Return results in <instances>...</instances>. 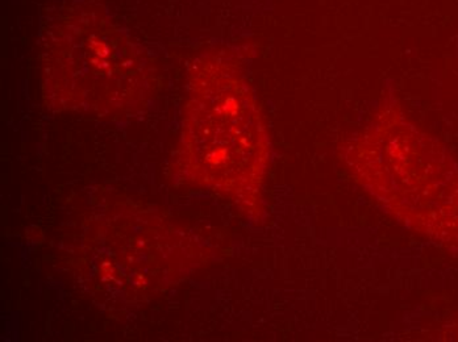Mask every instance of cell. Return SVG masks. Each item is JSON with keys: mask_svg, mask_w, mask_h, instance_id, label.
<instances>
[{"mask_svg": "<svg viewBox=\"0 0 458 342\" xmlns=\"http://www.w3.org/2000/svg\"><path fill=\"white\" fill-rule=\"evenodd\" d=\"M183 140L198 182L232 197L259 190L267 133L250 88L231 66L212 63L194 85Z\"/></svg>", "mask_w": 458, "mask_h": 342, "instance_id": "6da1fadb", "label": "cell"}, {"mask_svg": "<svg viewBox=\"0 0 458 342\" xmlns=\"http://www.w3.org/2000/svg\"><path fill=\"white\" fill-rule=\"evenodd\" d=\"M52 41L47 71L68 88L70 107L122 110L132 104L142 66L132 44L95 15L66 21Z\"/></svg>", "mask_w": 458, "mask_h": 342, "instance_id": "7a4b0ae2", "label": "cell"}]
</instances>
